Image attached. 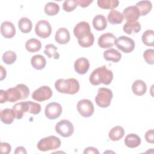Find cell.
<instances>
[{
    "instance_id": "6da1fadb",
    "label": "cell",
    "mask_w": 154,
    "mask_h": 154,
    "mask_svg": "<svg viewBox=\"0 0 154 154\" xmlns=\"http://www.w3.org/2000/svg\"><path fill=\"white\" fill-rule=\"evenodd\" d=\"M29 94V88L23 84H17L16 87L9 88L6 91L0 90V103L6 102H15L26 99Z\"/></svg>"
},
{
    "instance_id": "7a4b0ae2",
    "label": "cell",
    "mask_w": 154,
    "mask_h": 154,
    "mask_svg": "<svg viewBox=\"0 0 154 154\" xmlns=\"http://www.w3.org/2000/svg\"><path fill=\"white\" fill-rule=\"evenodd\" d=\"M74 35L78 38V44L82 48L91 46L94 41L89 23L85 21L79 22L73 28Z\"/></svg>"
},
{
    "instance_id": "3957f363",
    "label": "cell",
    "mask_w": 154,
    "mask_h": 154,
    "mask_svg": "<svg viewBox=\"0 0 154 154\" xmlns=\"http://www.w3.org/2000/svg\"><path fill=\"white\" fill-rule=\"evenodd\" d=\"M113 73L111 70L103 66L95 69L90 74L89 81L93 85H98L100 84L109 85L112 81Z\"/></svg>"
},
{
    "instance_id": "277c9868",
    "label": "cell",
    "mask_w": 154,
    "mask_h": 154,
    "mask_svg": "<svg viewBox=\"0 0 154 154\" xmlns=\"http://www.w3.org/2000/svg\"><path fill=\"white\" fill-rule=\"evenodd\" d=\"M55 89L61 93L75 94L79 90L78 81L75 78L58 79L55 82Z\"/></svg>"
},
{
    "instance_id": "5b68a950",
    "label": "cell",
    "mask_w": 154,
    "mask_h": 154,
    "mask_svg": "<svg viewBox=\"0 0 154 154\" xmlns=\"http://www.w3.org/2000/svg\"><path fill=\"white\" fill-rule=\"evenodd\" d=\"M61 142L59 138L54 135H50L42 138L37 143V147L42 152L54 150L58 149L61 146Z\"/></svg>"
},
{
    "instance_id": "8992f818",
    "label": "cell",
    "mask_w": 154,
    "mask_h": 154,
    "mask_svg": "<svg viewBox=\"0 0 154 154\" xmlns=\"http://www.w3.org/2000/svg\"><path fill=\"white\" fill-rule=\"evenodd\" d=\"M112 96V92L110 89L104 87L99 88L95 97V102L99 107L107 108L111 104Z\"/></svg>"
},
{
    "instance_id": "52a82bcc",
    "label": "cell",
    "mask_w": 154,
    "mask_h": 154,
    "mask_svg": "<svg viewBox=\"0 0 154 154\" xmlns=\"http://www.w3.org/2000/svg\"><path fill=\"white\" fill-rule=\"evenodd\" d=\"M114 45L124 53H130L135 48V42L131 38L122 35L115 39Z\"/></svg>"
},
{
    "instance_id": "ba28073f",
    "label": "cell",
    "mask_w": 154,
    "mask_h": 154,
    "mask_svg": "<svg viewBox=\"0 0 154 154\" xmlns=\"http://www.w3.org/2000/svg\"><path fill=\"white\" fill-rule=\"evenodd\" d=\"M57 134L63 137H69L74 132V127L72 122L66 119H63L58 122L55 127Z\"/></svg>"
},
{
    "instance_id": "9c48e42d",
    "label": "cell",
    "mask_w": 154,
    "mask_h": 154,
    "mask_svg": "<svg viewBox=\"0 0 154 154\" xmlns=\"http://www.w3.org/2000/svg\"><path fill=\"white\" fill-rule=\"evenodd\" d=\"M76 108L78 112L84 117H90L94 113V105L88 99L80 100L77 103Z\"/></svg>"
},
{
    "instance_id": "30bf717a",
    "label": "cell",
    "mask_w": 154,
    "mask_h": 154,
    "mask_svg": "<svg viewBox=\"0 0 154 154\" xmlns=\"http://www.w3.org/2000/svg\"><path fill=\"white\" fill-rule=\"evenodd\" d=\"M35 32L37 36L46 38L52 33V27L50 23L45 20L38 21L35 26Z\"/></svg>"
},
{
    "instance_id": "8fae6325",
    "label": "cell",
    "mask_w": 154,
    "mask_h": 154,
    "mask_svg": "<svg viewBox=\"0 0 154 154\" xmlns=\"http://www.w3.org/2000/svg\"><path fill=\"white\" fill-rule=\"evenodd\" d=\"M52 96L51 88L47 85H43L36 89L32 94V98L38 102H43L49 99Z\"/></svg>"
},
{
    "instance_id": "7c38bea8",
    "label": "cell",
    "mask_w": 154,
    "mask_h": 154,
    "mask_svg": "<svg viewBox=\"0 0 154 154\" xmlns=\"http://www.w3.org/2000/svg\"><path fill=\"white\" fill-rule=\"evenodd\" d=\"M62 113V107L57 102H51L48 103L45 109L46 117L50 120H54L58 118Z\"/></svg>"
},
{
    "instance_id": "4fadbf2b",
    "label": "cell",
    "mask_w": 154,
    "mask_h": 154,
    "mask_svg": "<svg viewBox=\"0 0 154 154\" xmlns=\"http://www.w3.org/2000/svg\"><path fill=\"white\" fill-rule=\"evenodd\" d=\"M116 36L110 32H106L100 35L98 39V45L103 49L112 48L114 45Z\"/></svg>"
},
{
    "instance_id": "5bb4252c",
    "label": "cell",
    "mask_w": 154,
    "mask_h": 154,
    "mask_svg": "<svg viewBox=\"0 0 154 154\" xmlns=\"http://www.w3.org/2000/svg\"><path fill=\"white\" fill-rule=\"evenodd\" d=\"M123 16L127 22H135L140 16L138 8L135 5L126 7L123 11Z\"/></svg>"
},
{
    "instance_id": "9a60e30c",
    "label": "cell",
    "mask_w": 154,
    "mask_h": 154,
    "mask_svg": "<svg viewBox=\"0 0 154 154\" xmlns=\"http://www.w3.org/2000/svg\"><path fill=\"white\" fill-rule=\"evenodd\" d=\"M90 68V62L85 57L78 58L74 63V69L75 72L79 75L85 74Z\"/></svg>"
},
{
    "instance_id": "2e32d148",
    "label": "cell",
    "mask_w": 154,
    "mask_h": 154,
    "mask_svg": "<svg viewBox=\"0 0 154 154\" xmlns=\"http://www.w3.org/2000/svg\"><path fill=\"white\" fill-rule=\"evenodd\" d=\"M1 33L5 38H11L16 34V28L12 22L4 21L1 25Z\"/></svg>"
},
{
    "instance_id": "e0dca14e",
    "label": "cell",
    "mask_w": 154,
    "mask_h": 154,
    "mask_svg": "<svg viewBox=\"0 0 154 154\" xmlns=\"http://www.w3.org/2000/svg\"><path fill=\"white\" fill-rule=\"evenodd\" d=\"M55 39L58 44L65 45L67 43L70 39L69 30L66 28H60L55 33Z\"/></svg>"
},
{
    "instance_id": "ac0fdd59",
    "label": "cell",
    "mask_w": 154,
    "mask_h": 154,
    "mask_svg": "<svg viewBox=\"0 0 154 154\" xmlns=\"http://www.w3.org/2000/svg\"><path fill=\"white\" fill-rule=\"evenodd\" d=\"M14 114L15 118L16 119H21L23 116V114L26 112L29 111V106L26 102H20L19 103H16L12 108Z\"/></svg>"
},
{
    "instance_id": "d6986e66",
    "label": "cell",
    "mask_w": 154,
    "mask_h": 154,
    "mask_svg": "<svg viewBox=\"0 0 154 154\" xmlns=\"http://www.w3.org/2000/svg\"><path fill=\"white\" fill-rule=\"evenodd\" d=\"M132 90L134 94L141 96L146 93L147 91V85L143 80L137 79L132 84Z\"/></svg>"
},
{
    "instance_id": "ffe728a7",
    "label": "cell",
    "mask_w": 154,
    "mask_h": 154,
    "mask_svg": "<svg viewBox=\"0 0 154 154\" xmlns=\"http://www.w3.org/2000/svg\"><path fill=\"white\" fill-rule=\"evenodd\" d=\"M125 144L129 148H135L139 146L141 140L140 137L135 134H129L125 138Z\"/></svg>"
},
{
    "instance_id": "44dd1931",
    "label": "cell",
    "mask_w": 154,
    "mask_h": 154,
    "mask_svg": "<svg viewBox=\"0 0 154 154\" xmlns=\"http://www.w3.org/2000/svg\"><path fill=\"white\" fill-rule=\"evenodd\" d=\"M92 23L96 30L103 31L107 26V20L104 16L97 14L94 17Z\"/></svg>"
},
{
    "instance_id": "7402d4cb",
    "label": "cell",
    "mask_w": 154,
    "mask_h": 154,
    "mask_svg": "<svg viewBox=\"0 0 154 154\" xmlns=\"http://www.w3.org/2000/svg\"><path fill=\"white\" fill-rule=\"evenodd\" d=\"M103 55L106 61H111L114 63L119 62L122 58V54L118 51L113 48L104 51Z\"/></svg>"
},
{
    "instance_id": "603a6c76",
    "label": "cell",
    "mask_w": 154,
    "mask_h": 154,
    "mask_svg": "<svg viewBox=\"0 0 154 154\" xmlns=\"http://www.w3.org/2000/svg\"><path fill=\"white\" fill-rule=\"evenodd\" d=\"M0 117L2 123L10 125L13 122L14 119L15 118V114L13 109L5 108L1 111Z\"/></svg>"
},
{
    "instance_id": "cb8c5ba5",
    "label": "cell",
    "mask_w": 154,
    "mask_h": 154,
    "mask_svg": "<svg viewBox=\"0 0 154 154\" xmlns=\"http://www.w3.org/2000/svg\"><path fill=\"white\" fill-rule=\"evenodd\" d=\"M125 134V131L123 127L116 126L113 127L109 132V138L112 141H119L122 139Z\"/></svg>"
},
{
    "instance_id": "d4e9b609",
    "label": "cell",
    "mask_w": 154,
    "mask_h": 154,
    "mask_svg": "<svg viewBox=\"0 0 154 154\" xmlns=\"http://www.w3.org/2000/svg\"><path fill=\"white\" fill-rule=\"evenodd\" d=\"M32 66L36 70H42L45 68L46 64L45 58L42 55H35L31 59Z\"/></svg>"
},
{
    "instance_id": "484cf974",
    "label": "cell",
    "mask_w": 154,
    "mask_h": 154,
    "mask_svg": "<svg viewBox=\"0 0 154 154\" xmlns=\"http://www.w3.org/2000/svg\"><path fill=\"white\" fill-rule=\"evenodd\" d=\"M136 7L138 8L140 16H146L152 8V4L149 1H140L137 2Z\"/></svg>"
},
{
    "instance_id": "4316f807",
    "label": "cell",
    "mask_w": 154,
    "mask_h": 154,
    "mask_svg": "<svg viewBox=\"0 0 154 154\" xmlns=\"http://www.w3.org/2000/svg\"><path fill=\"white\" fill-rule=\"evenodd\" d=\"M123 16L122 13L117 10H111L108 14V21L112 25L120 24L123 21Z\"/></svg>"
},
{
    "instance_id": "83f0119b",
    "label": "cell",
    "mask_w": 154,
    "mask_h": 154,
    "mask_svg": "<svg viewBox=\"0 0 154 154\" xmlns=\"http://www.w3.org/2000/svg\"><path fill=\"white\" fill-rule=\"evenodd\" d=\"M41 48V42L35 38H31L25 43V48L29 52H36L40 50Z\"/></svg>"
},
{
    "instance_id": "f1b7e54d",
    "label": "cell",
    "mask_w": 154,
    "mask_h": 154,
    "mask_svg": "<svg viewBox=\"0 0 154 154\" xmlns=\"http://www.w3.org/2000/svg\"><path fill=\"white\" fill-rule=\"evenodd\" d=\"M18 27L22 32L28 33L32 29V23L29 19L23 17L18 21Z\"/></svg>"
},
{
    "instance_id": "f546056e",
    "label": "cell",
    "mask_w": 154,
    "mask_h": 154,
    "mask_svg": "<svg viewBox=\"0 0 154 154\" xmlns=\"http://www.w3.org/2000/svg\"><path fill=\"white\" fill-rule=\"evenodd\" d=\"M123 31L130 35L134 33H138L141 30V24L138 22H126L123 27Z\"/></svg>"
},
{
    "instance_id": "4dcf8cb0",
    "label": "cell",
    "mask_w": 154,
    "mask_h": 154,
    "mask_svg": "<svg viewBox=\"0 0 154 154\" xmlns=\"http://www.w3.org/2000/svg\"><path fill=\"white\" fill-rule=\"evenodd\" d=\"M97 4L100 8L113 10L114 8L118 7L119 1L117 0H98Z\"/></svg>"
},
{
    "instance_id": "1f68e13d",
    "label": "cell",
    "mask_w": 154,
    "mask_h": 154,
    "mask_svg": "<svg viewBox=\"0 0 154 154\" xmlns=\"http://www.w3.org/2000/svg\"><path fill=\"white\" fill-rule=\"evenodd\" d=\"M142 42L147 46H154V31L152 29H147L143 32L141 37Z\"/></svg>"
},
{
    "instance_id": "d6a6232c",
    "label": "cell",
    "mask_w": 154,
    "mask_h": 154,
    "mask_svg": "<svg viewBox=\"0 0 154 154\" xmlns=\"http://www.w3.org/2000/svg\"><path fill=\"white\" fill-rule=\"evenodd\" d=\"M60 11V6L55 2H48L44 8L45 13L48 16H55Z\"/></svg>"
},
{
    "instance_id": "836d02e7",
    "label": "cell",
    "mask_w": 154,
    "mask_h": 154,
    "mask_svg": "<svg viewBox=\"0 0 154 154\" xmlns=\"http://www.w3.org/2000/svg\"><path fill=\"white\" fill-rule=\"evenodd\" d=\"M57 48L53 44H48L45 46L44 53L49 58H54L57 60L60 58V54L57 51Z\"/></svg>"
},
{
    "instance_id": "e575fe53",
    "label": "cell",
    "mask_w": 154,
    "mask_h": 154,
    "mask_svg": "<svg viewBox=\"0 0 154 154\" xmlns=\"http://www.w3.org/2000/svg\"><path fill=\"white\" fill-rule=\"evenodd\" d=\"M17 58L16 54L12 51H7L5 52L2 55V61L7 65H11L13 64Z\"/></svg>"
},
{
    "instance_id": "d590c367",
    "label": "cell",
    "mask_w": 154,
    "mask_h": 154,
    "mask_svg": "<svg viewBox=\"0 0 154 154\" xmlns=\"http://www.w3.org/2000/svg\"><path fill=\"white\" fill-rule=\"evenodd\" d=\"M78 5V0H66L63 4V8L65 11L70 12L73 11Z\"/></svg>"
},
{
    "instance_id": "8d00e7d4",
    "label": "cell",
    "mask_w": 154,
    "mask_h": 154,
    "mask_svg": "<svg viewBox=\"0 0 154 154\" xmlns=\"http://www.w3.org/2000/svg\"><path fill=\"white\" fill-rule=\"evenodd\" d=\"M143 58L149 64H154V50L152 49H146L143 53Z\"/></svg>"
},
{
    "instance_id": "74e56055",
    "label": "cell",
    "mask_w": 154,
    "mask_h": 154,
    "mask_svg": "<svg viewBox=\"0 0 154 154\" xmlns=\"http://www.w3.org/2000/svg\"><path fill=\"white\" fill-rule=\"evenodd\" d=\"M29 106V112L34 115L38 114L41 111V105L35 102L31 101H27Z\"/></svg>"
},
{
    "instance_id": "f35d334b",
    "label": "cell",
    "mask_w": 154,
    "mask_h": 154,
    "mask_svg": "<svg viewBox=\"0 0 154 154\" xmlns=\"http://www.w3.org/2000/svg\"><path fill=\"white\" fill-rule=\"evenodd\" d=\"M0 149H1V152L2 153L8 154L11 152V147L8 143L2 142L1 143V144H0Z\"/></svg>"
},
{
    "instance_id": "ab89813d",
    "label": "cell",
    "mask_w": 154,
    "mask_h": 154,
    "mask_svg": "<svg viewBox=\"0 0 154 154\" xmlns=\"http://www.w3.org/2000/svg\"><path fill=\"white\" fill-rule=\"evenodd\" d=\"M145 139L149 143L153 144L154 143V134L153 129L147 131L145 134Z\"/></svg>"
},
{
    "instance_id": "60d3db41",
    "label": "cell",
    "mask_w": 154,
    "mask_h": 154,
    "mask_svg": "<svg viewBox=\"0 0 154 154\" xmlns=\"http://www.w3.org/2000/svg\"><path fill=\"white\" fill-rule=\"evenodd\" d=\"M78 5H79L82 8H85L87 7L88 6H89V5L93 2V0H78Z\"/></svg>"
},
{
    "instance_id": "b9f144b4",
    "label": "cell",
    "mask_w": 154,
    "mask_h": 154,
    "mask_svg": "<svg viewBox=\"0 0 154 154\" xmlns=\"http://www.w3.org/2000/svg\"><path fill=\"white\" fill-rule=\"evenodd\" d=\"M84 153H99V152L97 150V149H96L95 147H88L85 149L84 152Z\"/></svg>"
},
{
    "instance_id": "7bdbcfd3",
    "label": "cell",
    "mask_w": 154,
    "mask_h": 154,
    "mask_svg": "<svg viewBox=\"0 0 154 154\" xmlns=\"http://www.w3.org/2000/svg\"><path fill=\"white\" fill-rule=\"evenodd\" d=\"M27 153L26 149H25V147H22V146H19L17 147L16 148L15 150H14V153L15 154H19V153H25L26 154Z\"/></svg>"
},
{
    "instance_id": "ee69618b",
    "label": "cell",
    "mask_w": 154,
    "mask_h": 154,
    "mask_svg": "<svg viewBox=\"0 0 154 154\" xmlns=\"http://www.w3.org/2000/svg\"><path fill=\"white\" fill-rule=\"evenodd\" d=\"M0 70H1V78H0V80L2 81L6 77L7 71H6V69L2 65L0 66Z\"/></svg>"
}]
</instances>
